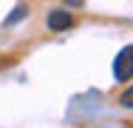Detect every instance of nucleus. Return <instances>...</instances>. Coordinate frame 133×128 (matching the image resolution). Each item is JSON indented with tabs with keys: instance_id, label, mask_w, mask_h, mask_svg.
I'll return each instance as SVG.
<instances>
[{
	"instance_id": "4",
	"label": "nucleus",
	"mask_w": 133,
	"mask_h": 128,
	"mask_svg": "<svg viewBox=\"0 0 133 128\" xmlns=\"http://www.w3.org/2000/svg\"><path fill=\"white\" fill-rule=\"evenodd\" d=\"M119 102H122L125 108H133V85L125 91V94H122V97H119Z\"/></svg>"
},
{
	"instance_id": "5",
	"label": "nucleus",
	"mask_w": 133,
	"mask_h": 128,
	"mask_svg": "<svg viewBox=\"0 0 133 128\" xmlns=\"http://www.w3.org/2000/svg\"><path fill=\"white\" fill-rule=\"evenodd\" d=\"M68 6H82V0H65Z\"/></svg>"
},
{
	"instance_id": "3",
	"label": "nucleus",
	"mask_w": 133,
	"mask_h": 128,
	"mask_svg": "<svg viewBox=\"0 0 133 128\" xmlns=\"http://www.w3.org/2000/svg\"><path fill=\"white\" fill-rule=\"evenodd\" d=\"M26 14H28V9H26V6H23V3H20V6H14V11H11V14L6 17V26H14V23H17V20H23Z\"/></svg>"
},
{
	"instance_id": "2",
	"label": "nucleus",
	"mask_w": 133,
	"mask_h": 128,
	"mask_svg": "<svg viewBox=\"0 0 133 128\" xmlns=\"http://www.w3.org/2000/svg\"><path fill=\"white\" fill-rule=\"evenodd\" d=\"M74 26V17H71V11H65V9H54L51 14H48V28L51 31H65V28H71Z\"/></svg>"
},
{
	"instance_id": "1",
	"label": "nucleus",
	"mask_w": 133,
	"mask_h": 128,
	"mask_svg": "<svg viewBox=\"0 0 133 128\" xmlns=\"http://www.w3.org/2000/svg\"><path fill=\"white\" fill-rule=\"evenodd\" d=\"M113 77L119 83H125V80L133 77V46H125L116 54V60H113Z\"/></svg>"
}]
</instances>
